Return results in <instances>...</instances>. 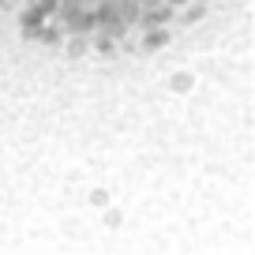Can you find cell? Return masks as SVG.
I'll list each match as a JSON object with an SVG mask.
<instances>
[{
	"label": "cell",
	"mask_w": 255,
	"mask_h": 255,
	"mask_svg": "<svg viewBox=\"0 0 255 255\" xmlns=\"http://www.w3.org/2000/svg\"><path fill=\"white\" fill-rule=\"evenodd\" d=\"M218 0H0V15L75 60H131L180 41Z\"/></svg>",
	"instance_id": "6da1fadb"
}]
</instances>
